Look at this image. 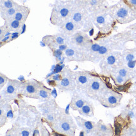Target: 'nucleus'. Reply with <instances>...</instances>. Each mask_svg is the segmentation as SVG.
<instances>
[{"mask_svg": "<svg viewBox=\"0 0 136 136\" xmlns=\"http://www.w3.org/2000/svg\"><path fill=\"white\" fill-rule=\"evenodd\" d=\"M75 1L56 0L52 5L50 21L53 25L58 26L70 18Z\"/></svg>", "mask_w": 136, "mask_h": 136, "instance_id": "nucleus-1", "label": "nucleus"}, {"mask_svg": "<svg viewBox=\"0 0 136 136\" xmlns=\"http://www.w3.org/2000/svg\"><path fill=\"white\" fill-rule=\"evenodd\" d=\"M48 125L54 132L67 136H74L78 126L72 116L66 114L65 111H63L57 119Z\"/></svg>", "mask_w": 136, "mask_h": 136, "instance_id": "nucleus-2", "label": "nucleus"}, {"mask_svg": "<svg viewBox=\"0 0 136 136\" xmlns=\"http://www.w3.org/2000/svg\"><path fill=\"white\" fill-rule=\"evenodd\" d=\"M61 79L59 82L54 80L53 87H57L61 92H74L77 90L75 72L69 67H65L60 72Z\"/></svg>", "mask_w": 136, "mask_h": 136, "instance_id": "nucleus-3", "label": "nucleus"}, {"mask_svg": "<svg viewBox=\"0 0 136 136\" xmlns=\"http://www.w3.org/2000/svg\"><path fill=\"white\" fill-rule=\"evenodd\" d=\"M89 16V12L84 7L80 1L76 0L74 2L70 18L77 25L80 30L86 25Z\"/></svg>", "mask_w": 136, "mask_h": 136, "instance_id": "nucleus-4", "label": "nucleus"}, {"mask_svg": "<svg viewBox=\"0 0 136 136\" xmlns=\"http://www.w3.org/2000/svg\"><path fill=\"white\" fill-rule=\"evenodd\" d=\"M92 44L89 36L84 31L79 30L70 37L69 47L86 51L90 48Z\"/></svg>", "mask_w": 136, "mask_h": 136, "instance_id": "nucleus-5", "label": "nucleus"}, {"mask_svg": "<svg viewBox=\"0 0 136 136\" xmlns=\"http://www.w3.org/2000/svg\"><path fill=\"white\" fill-rule=\"evenodd\" d=\"M41 82H38L35 79L21 82L18 90V95L38 99V91Z\"/></svg>", "mask_w": 136, "mask_h": 136, "instance_id": "nucleus-6", "label": "nucleus"}, {"mask_svg": "<svg viewBox=\"0 0 136 136\" xmlns=\"http://www.w3.org/2000/svg\"><path fill=\"white\" fill-rule=\"evenodd\" d=\"M42 41L50 49L54 51L61 46H69L70 36L59 32L56 35L43 36Z\"/></svg>", "mask_w": 136, "mask_h": 136, "instance_id": "nucleus-7", "label": "nucleus"}, {"mask_svg": "<svg viewBox=\"0 0 136 136\" xmlns=\"http://www.w3.org/2000/svg\"><path fill=\"white\" fill-rule=\"evenodd\" d=\"M21 82L16 80H8L6 87L1 90V100L9 101L18 96V90Z\"/></svg>", "mask_w": 136, "mask_h": 136, "instance_id": "nucleus-8", "label": "nucleus"}, {"mask_svg": "<svg viewBox=\"0 0 136 136\" xmlns=\"http://www.w3.org/2000/svg\"><path fill=\"white\" fill-rule=\"evenodd\" d=\"M64 54L67 62H84L88 60L87 51L69 47L64 51Z\"/></svg>", "mask_w": 136, "mask_h": 136, "instance_id": "nucleus-9", "label": "nucleus"}, {"mask_svg": "<svg viewBox=\"0 0 136 136\" xmlns=\"http://www.w3.org/2000/svg\"><path fill=\"white\" fill-rule=\"evenodd\" d=\"M93 76L86 71L75 72V79L77 84V90L82 92L92 80Z\"/></svg>", "mask_w": 136, "mask_h": 136, "instance_id": "nucleus-10", "label": "nucleus"}, {"mask_svg": "<svg viewBox=\"0 0 136 136\" xmlns=\"http://www.w3.org/2000/svg\"><path fill=\"white\" fill-rule=\"evenodd\" d=\"M59 32L62 33L70 37L77 31L80 30L77 25L70 18L66 20L57 26Z\"/></svg>", "mask_w": 136, "mask_h": 136, "instance_id": "nucleus-11", "label": "nucleus"}, {"mask_svg": "<svg viewBox=\"0 0 136 136\" xmlns=\"http://www.w3.org/2000/svg\"><path fill=\"white\" fill-rule=\"evenodd\" d=\"M39 109L40 110L41 114L44 117H46L48 114L52 112H56L59 110L61 108L58 105L57 102L55 100H48L46 102H44L42 104L39 105Z\"/></svg>", "mask_w": 136, "mask_h": 136, "instance_id": "nucleus-12", "label": "nucleus"}, {"mask_svg": "<svg viewBox=\"0 0 136 136\" xmlns=\"http://www.w3.org/2000/svg\"><path fill=\"white\" fill-rule=\"evenodd\" d=\"M86 102L87 100L81 95L80 92L77 90L74 92L69 105L73 110L79 111L85 105Z\"/></svg>", "mask_w": 136, "mask_h": 136, "instance_id": "nucleus-13", "label": "nucleus"}, {"mask_svg": "<svg viewBox=\"0 0 136 136\" xmlns=\"http://www.w3.org/2000/svg\"><path fill=\"white\" fill-rule=\"evenodd\" d=\"M74 119L77 125L80 128L82 129L83 132L89 134H92L94 132V130H95L96 126L93 122L83 119L80 116H76L74 117Z\"/></svg>", "mask_w": 136, "mask_h": 136, "instance_id": "nucleus-14", "label": "nucleus"}, {"mask_svg": "<svg viewBox=\"0 0 136 136\" xmlns=\"http://www.w3.org/2000/svg\"><path fill=\"white\" fill-rule=\"evenodd\" d=\"M101 89V82L98 79H92L87 87L82 91V92L88 97L94 98L95 94L99 92Z\"/></svg>", "mask_w": 136, "mask_h": 136, "instance_id": "nucleus-15", "label": "nucleus"}, {"mask_svg": "<svg viewBox=\"0 0 136 136\" xmlns=\"http://www.w3.org/2000/svg\"><path fill=\"white\" fill-rule=\"evenodd\" d=\"M120 6L114 9V17L117 18V20L120 22H125V21L128 19V18H131L130 15V10L129 8L126 6L125 4L124 5H119Z\"/></svg>", "mask_w": 136, "mask_h": 136, "instance_id": "nucleus-16", "label": "nucleus"}, {"mask_svg": "<svg viewBox=\"0 0 136 136\" xmlns=\"http://www.w3.org/2000/svg\"><path fill=\"white\" fill-rule=\"evenodd\" d=\"M4 25L7 28L8 32H20L24 25L16 20L15 18H11L4 20Z\"/></svg>", "mask_w": 136, "mask_h": 136, "instance_id": "nucleus-17", "label": "nucleus"}, {"mask_svg": "<svg viewBox=\"0 0 136 136\" xmlns=\"http://www.w3.org/2000/svg\"><path fill=\"white\" fill-rule=\"evenodd\" d=\"M30 13V9L28 6L20 5L15 15L13 18H15L16 20L19 21L23 25H25L26 21L27 20L28 18Z\"/></svg>", "mask_w": 136, "mask_h": 136, "instance_id": "nucleus-18", "label": "nucleus"}, {"mask_svg": "<svg viewBox=\"0 0 136 136\" xmlns=\"http://www.w3.org/2000/svg\"><path fill=\"white\" fill-rule=\"evenodd\" d=\"M51 96V89L46 87L45 85L41 83V85L40 86L38 91V99L40 100L41 102H46L50 99Z\"/></svg>", "mask_w": 136, "mask_h": 136, "instance_id": "nucleus-19", "label": "nucleus"}, {"mask_svg": "<svg viewBox=\"0 0 136 136\" xmlns=\"http://www.w3.org/2000/svg\"><path fill=\"white\" fill-rule=\"evenodd\" d=\"M20 5V4H18L17 3L14 2V4H13V6L11 8H8V9H6L3 11H0V16H1V18L4 21L7 19H9V18H13L14 16L15 15Z\"/></svg>", "mask_w": 136, "mask_h": 136, "instance_id": "nucleus-20", "label": "nucleus"}, {"mask_svg": "<svg viewBox=\"0 0 136 136\" xmlns=\"http://www.w3.org/2000/svg\"><path fill=\"white\" fill-rule=\"evenodd\" d=\"M11 112V110L8 111V107L7 104H3L1 102V107H0V127H2L5 125L7 122L9 113Z\"/></svg>", "mask_w": 136, "mask_h": 136, "instance_id": "nucleus-21", "label": "nucleus"}, {"mask_svg": "<svg viewBox=\"0 0 136 136\" xmlns=\"http://www.w3.org/2000/svg\"><path fill=\"white\" fill-rule=\"evenodd\" d=\"M93 21L99 28H107V21L106 20L105 14H93Z\"/></svg>", "mask_w": 136, "mask_h": 136, "instance_id": "nucleus-22", "label": "nucleus"}, {"mask_svg": "<svg viewBox=\"0 0 136 136\" xmlns=\"http://www.w3.org/2000/svg\"><path fill=\"white\" fill-rule=\"evenodd\" d=\"M80 115L85 117H92L94 115V108L92 104L89 102L88 101L86 102L85 105L83 106L82 109L79 111Z\"/></svg>", "mask_w": 136, "mask_h": 136, "instance_id": "nucleus-23", "label": "nucleus"}, {"mask_svg": "<svg viewBox=\"0 0 136 136\" xmlns=\"http://www.w3.org/2000/svg\"><path fill=\"white\" fill-rule=\"evenodd\" d=\"M13 0H0V11L11 8L14 4Z\"/></svg>", "mask_w": 136, "mask_h": 136, "instance_id": "nucleus-24", "label": "nucleus"}, {"mask_svg": "<svg viewBox=\"0 0 136 136\" xmlns=\"http://www.w3.org/2000/svg\"><path fill=\"white\" fill-rule=\"evenodd\" d=\"M107 102H108L109 105H117V103L119 102V99L117 96L114 95H110L107 97Z\"/></svg>", "mask_w": 136, "mask_h": 136, "instance_id": "nucleus-25", "label": "nucleus"}, {"mask_svg": "<svg viewBox=\"0 0 136 136\" xmlns=\"http://www.w3.org/2000/svg\"><path fill=\"white\" fill-rule=\"evenodd\" d=\"M8 77L5 75L3 74L2 73L0 74V89L2 90L3 88H4V85L7 84L8 82Z\"/></svg>", "mask_w": 136, "mask_h": 136, "instance_id": "nucleus-26", "label": "nucleus"}, {"mask_svg": "<svg viewBox=\"0 0 136 136\" xmlns=\"http://www.w3.org/2000/svg\"><path fill=\"white\" fill-rule=\"evenodd\" d=\"M97 127H98V130H99V132H102L103 134H107L109 132V127H108L107 125H105V124H101L99 125V126L98 125ZM99 131H98V132H99Z\"/></svg>", "mask_w": 136, "mask_h": 136, "instance_id": "nucleus-27", "label": "nucleus"}, {"mask_svg": "<svg viewBox=\"0 0 136 136\" xmlns=\"http://www.w3.org/2000/svg\"><path fill=\"white\" fill-rule=\"evenodd\" d=\"M8 33V31L5 26L3 25L0 26V40L6 36V34Z\"/></svg>", "mask_w": 136, "mask_h": 136, "instance_id": "nucleus-28", "label": "nucleus"}, {"mask_svg": "<svg viewBox=\"0 0 136 136\" xmlns=\"http://www.w3.org/2000/svg\"><path fill=\"white\" fill-rule=\"evenodd\" d=\"M116 61H117L116 57L114 55H112L108 56L107 59H106V62H107V64L109 65H113L116 63Z\"/></svg>", "mask_w": 136, "mask_h": 136, "instance_id": "nucleus-29", "label": "nucleus"}, {"mask_svg": "<svg viewBox=\"0 0 136 136\" xmlns=\"http://www.w3.org/2000/svg\"><path fill=\"white\" fill-rule=\"evenodd\" d=\"M109 51L107 47L105 45H101L100 49H99V51H98V54L100 55H105Z\"/></svg>", "mask_w": 136, "mask_h": 136, "instance_id": "nucleus-30", "label": "nucleus"}, {"mask_svg": "<svg viewBox=\"0 0 136 136\" xmlns=\"http://www.w3.org/2000/svg\"><path fill=\"white\" fill-rule=\"evenodd\" d=\"M119 75L123 77H125L127 75V70L125 69H121L119 70Z\"/></svg>", "mask_w": 136, "mask_h": 136, "instance_id": "nucleus-31", "label": "nucleus"}, {"mask_svg": "<svg viewBox=\"0 0 136 136\" xmlns=\"http://www.w3.org/2000/svg\"><path fill=\"white\" fill-rule=\"evenodd\" d=\"M20 32H13L12 35H11V36H10V39H9V42H10V41H13V40L16 39V38H18V36H20Z\"/></svg>", "mask_w": 136, "mask_h": 136, "instance_id": "nucleus-32", "label": "nucleus"}, {"mask_svg": "<svg viewBox=\"0 0 136 136\" xmlns=\"http://www.w3.org/2000/svg\"><path fill=\"white\" fill-rule=\"evenodd\" d=\"M134 54H129L126 55L125 57V60L127 61V62H129V61H132L134 60Z\"/></svg>", "mask_w": 136, "mask_h": 136, "instance_id": "nucleus-33", "label": "nucleus"}, {"mask_svg": "<svg viewBox=\"0 0 136 136\" xmlns=\"http://www.w3.org/2000/svg\"><path fill=\"white\" fill-rule=\"evenodd\" d=\"M124 77H122V76L119 75L118 76H117V77H116V81H117V82L119 84H122V83L124 82Z\"/></svg>", "mask_w": 136, "mask_h": 136, "instance_id": "nucleus-34", "label": "nucleus"}, {"mask_svg": "<svg viewBox=\"0 0 136 136\" xmlns=\"http://www.w3.org/2000/svg\"><path fill=\"white\" fill-rule=\"evenodd\" d=\"M127 3L132 7H136V0H126Z\"/></svg>", "mask_w": 136, "mask_h": 136, "instance_id": "nucleus-35", "label": "nucleus"}, {"mask_svg": "<svg viewBox=\"0 0 136 136\" xmlns=\"http://www.w3.org/2000/svg\"><path fill=\"white\" fill-rule=\"evenodd\" d=\"M135 64H136V61L135 60H132V61H129L127 63V65H128V67L129 68H134L135 67Z\"/></svg>", "mask_w": 136, "mask_h": 136, "instance_id": "nucleus-36", "label": "nucleus"}, {"mask_svg": "<svg viewBox=\"0 0 136 136\" xmlns=\"http://www.w3.org/2000/svg\"><path fill=\"white\" fill-rule=\"evenodd\" d=\"M126 85H121V86H119L118 87L116 88V90L119 91V92H122V91L125 90V89L126 87Z\"/></svg>", "mask_w": 136, "mask_h": 136, "instance_id": "nucleus-37", "label": "nucleus"}, {"mask_svg": "<svg viewBox=\"0 0 136 136\" xmlns=\"http://www.w3.org/2000/svg\"><path fill=\"white\" fill-rule=\"evenodd\" d=\"M128 116L129 117H133L134 116V113L133 111H129L128 113Z\"/></svg>", "mask_w": 136, "mask_h": 136, "instance_id": "nucleus-38", "label": "nucleus"}, {"mask_svg": "<svg viewBox=\"0 0 136 136\" xmlns=\"http://www.w3.org/2000/svg\"><path fill=\"white\" fill-rule=\"evenodd\" d=\"M62 1H75L76 0H62Z\"/></svg>", "mask_w": 136, "mask_h": 136, "instance_id": "nucleus-39", "label": "nucleus"}]
</instances>
